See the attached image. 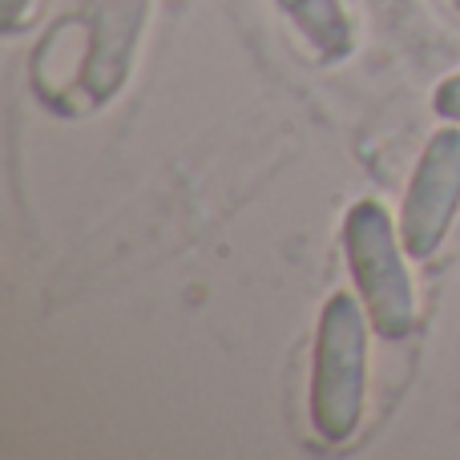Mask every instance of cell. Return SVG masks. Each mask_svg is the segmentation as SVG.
Masks as SVG:
<instances>
[{
  "label": "cell",
  "mask_w": 460,
  "mask_h": 460,
  "mask_svg": "<svg viewBox=\"0 0 460 460\" xmlns=\"http://www.w3.org/2000/svg\"><path fill=\"white\" fill-rule=\"evenodd\" d=\"M367 327L372 319L351 291H335L319 311L307 416L323 445H343L359 429L367 400Z\"/></svg>",
  "instance_id": "1"
},
{
  "label": "cell",
  "mask_w": 460,
  "mask_h": 460,
  "mask_svg": "<svg viewBox=\"0 0 460 460\" xmlns=\"http://www.w3.org/2000/svg\"><path fill=\"white\" fill-rule=\"evenodd\" d=\"M343 259L351 283L364 303L372 332L388 343H400L416 332V287L404 262V238L392 226L388 210L372 199H359L343 215Z\"/></svg>",
  "instance_id": "2"
},
{
  "label": "cell",
  "mask_w": 460,
  "mask_h": 460,
  "mask_svg": "<svg viewBox=\"0 0 460 460\" xmlns=\"http://www.w3.org/2000/svg\"><path fill=\"white\" fill-rule=\"evenodd\" d=\"M460 210V126L445 121L420 150L400 207V238L408 259H432Z\"/></svg>",
  "instance_id": "3"
},
{
  "label": "cell",
  "mask_w": 460,
  "mask_h": 460,
  "mask_svg": "<svg viewBox=\"0 0 460 460\" xmlns=\"http://www.w3.org/2000/svg\"><path fill=\"white\" fill-rule=\"evenodd\" d=\"M146 16H150V0H93L85 21H73L85 32L77 81H73V89H81L85 97V110H102L121 93L134 69Z\"/></svg>",
  "instance_id": "4"
},
{
  "label": "cell",
  "mask_w": 460,
  "mask_h": 460,
  "mask_svg": "<svg viewBox=\"0 0 460 460\" xmlns=\"http://www.w3.org/2000/svg\"><path fill=\"white\" fill-rule=\"evenodd\" d=\"M279 13L299 29V37L315 49L319 61H343L356 45V29L343 0H275Z\"/></svg>",
  "instance_id": "5"
},
{
  "label": "cell",
  "mask_w": 460,
  "mask_h": 460,
  "mask_svg": "<svg viewBox=\"0 0 460 460\" xmlns=\"http://www.w3.org/2000/svg\"><path fill=\"white\" fill-rule=\"evenodd\" d=\"M432 110H437V118L460 126V73L445 77L437 89H432Z\"/></svg>",
  "instance_id": "6"
},
{
  "label": "cell",
  "mask_w": 460,
  "mask_h": 460,
  "mask_svg": "<svg viewBox=\"0 0 460 460\" xmlns=\"http://www.w3.org/2000/svg\"><path fill=\"white\" fill-rule=\"evenodd\" d=\"M37 0H4V32L8 37H16V32L29 24V13Z\"/></svg>",
  "instance_id": "7"
},
{
  "label": "cell",
  "mask_w": 460,
  "mask_h": 460,
  "mask_svg": "<svg viewBox=\"0 0 460 460\" xmlns=\"http://www.w3.org/2000/svg\"><path fill=\"white\" fill-rule=\"evenodd\" d=\"M456 13H460V0H456Z\"/></svg>",
  "instance_id": "8"
}]
</instances>
